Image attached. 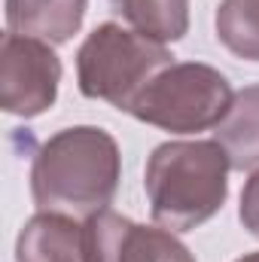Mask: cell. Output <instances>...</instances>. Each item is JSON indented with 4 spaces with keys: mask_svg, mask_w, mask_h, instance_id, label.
<instances>
[{
    "mask_svg": "<svg viewBox=\"0 0 259 262\" xmlns=\"http://www.w3.org/2000/svg\"><path fill=\"white\" fill-rule=\"evenodd\" d=\"M122 177L119 143L98 125H73L52 134L34 156L31 195L40 210L92 216L104 210Z\"/></svg>",
    "mask_w": 259,
    "mask_h": 262,
    "instance_id": "obj_1",
    "label": "cell"
},
{
    "mask_svg": "<svg viewBox=\"0 0 259 262\" xmlns=\"http://www.w3.org/2000/svg\"><path fill=\"white\" fill-rule=\"evenodd\" d=\"M229 156L217 140H168L153 149L143 186L156 226L192 232L229 198Z\"/></svg>",
    "mask_w": 259,
    "mask_h": 262,
    "instance_id": "obj_2",
    "label": "cell"
},
{
    "mask_svg": "<svg viewBox=\"0 0 259 262\" xmlns=\"http://www.w3.org/2000/svg\"><path fill=\"white\" fill-rule=\"evenodd\" d=\"M171 64L174 55L165 43L149 40L134 28H122L119 21H104L76 52V82L85 98L107 101L128 113L149 79Z\"/></svg>",
    "mask_w": 259,
    "mask_h": 262,
    "instance_id": "obj_3",
    "label": "cell"
},
{
    "mask_svg": "<svg viewBox=\"0 0 259 262\" xmlns=\"http://www.w3.org/2000/svg\"><path fill=\"white\" fill-rule=\"evenodd\" d=\"M232 101V85L217 67L201 61H174L149 79L128 113L171 134H195L217 128L226 119Z\"/></svg>",
    "mask_w": 259,
    "mask_h": 262,
    "instance_id": "obj_4",
    "label": "cell"
},
{
    "mask_svg": "<svg viewBox=\"0 0 259 262\" xmlns=\"http://www.w3.org/2000/svg\"><path fill=\"white\" fill-rule=\"evenodd\" d=\"M61 58L52 43L37 37L3 34L0 46V107L12 116L34 119L58 98Z\"/></svg>",
    "mask_w": 259,
    "mask_h": 262,
    "instance_id": "obj_5",
    "label": "cell"
},
{
    "mask_svg": "<svg viewBox=\"0 0 259 262\" xmlns=\"http://www.w3.org/2000/svg\"><path fill=\"white\" fill-rule=\"evenodd\" d=\"M82 262H195V256L174 232L104 207L82 223Z\"/></svg>",
    "mask_w": 259,
    "mask_h": 262,
    "instance_id": "obj_6",
    "label": "cell"
},
{
    "mask_svg": "<svg viewBox=\"0 0 259 262\" xmlns=\"http://www.w3.org/2000/svg\"><path fill=\"white\" fill-rule=\"evenodd\" d=\"M89 0H6V31L61 46L79 34Z\"/></svg>",
    "mask_w": 259,
    "mask_h": 262,
    "instance_id": "obj_7",
    "label": "cell"
},
{
    "mask_svg": "<svg viewBox=\"0 0 259 262\" xmlns=\"http://www.w3.org/2000/svg\"><path fill=\"white\" fill-rule=\"evenodd\" d=\"M15 262H82V226L70 213L40 210L18 232Z\"/></svg>",
    "mask_w": 259,
    "mask_h": 262,
    "instance_id": "obj_8",
    "label": "cell"
},
{
    "mask_svg": "<svg viewBox=\"0 0 259 262\" xmlns=\"http://www.w3.org/2000/svg\"><path fill=\"white\" fill-rule=\"evenodd\" d=\"M217 143L226 149L232 171L259 168V85H244L226 119L217 125Z\"/></svg>",
    "mask_w": 259,
    "mask_h": 262,
    "instance_id": "obj_9",
    "label": "cell"
},
{
    "mask_svg": "<svg viewBox=\"0 0 259 262\" xmlns=\"http://www.w3.org/2000/svg\"><path fill=\"white\" fill-rule=\"evenodd\" d=\"M134 31L159 43L183 40L189 31V0H110Z\"/></svg>",
    "mask_w": 259,
    "mask_h": 262,
    "instance_id": "obj_10",
    "label": "cell"
},
{
    "mask_svg": "<svg viewBox=\"0 0 259 262\" xmlns=\"http://www.w3.org/2000/svg\"><path fill=\"white\" fill-rule=\"evenodd\" d=\"M217 40L244 61H259V0H220Z\"/></svg>",
    "mask_w": 259,
    "mask_h": 262,
    "instance_id": "obj_11",
    "label": "cell"
},
{
    "mask_svg": "<svg viewBox=\"0 0 259 262\" xmlns=\"http://www.w3.org/2000/svg\"><path fill=\"white\" fill-rule=\"evenodd\" d=\"M238 216L244 223V229L259 238V168L250 171L244 189H241V207H238Z\"/></svg>",
    "mask_w": 259,
    "mask_h": 262,
    "instance_id": "obj_12",
    "label": "cell"
},
{
    "mask_svg": "<svg viewBox=\"0 0 259 262\" xmlns=\"http://www.w3.org/2000/svg\"><path fill=\"white\" fill-rule=\"evenodd\" d=\"M235 262H259V250H253V253H244L241 259H235Z\"/></svg>",
    "mask_w": 259,
    "mask_h": 262,
    "instance_id": "obj_13",
    "label": "cell"
}]
</instances>
